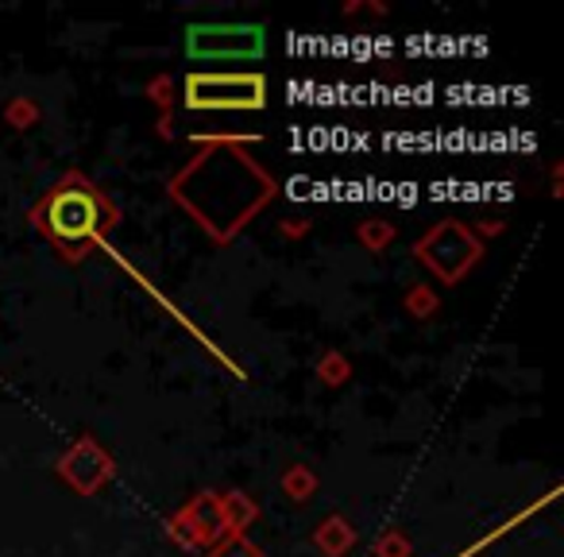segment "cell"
I'll list each match as a JSON object with an SVG mask.
<instances>
[{
    "mask_svg": "<svg viewBox=\"0 0 564 557\" xmlns=\"http://www.w3.org/2000/svg\"><path fill=\"white\" fill-rule=\"evenodd\" d=\"M120 221L117 205L94 186L82 171H70L32 205V225L47 233V240L63 251V259L78 264L97 244H105V233Z\"/></svg>",
    "mask_w": 564,
    "mask_h": 557,
    "instance_id": "6da1fadb",
    "label": "cell"
},
{
    "mask_svg": "<svg viewBox=\"0 0 564 557\" xmlns=\"http://www.w3.org/2000/svg\"><path fill=\"white\" fill-rule=\"evenodd\" d=\"M182 105L189 113H259L267 109V78L259 71H189Z\"/></svg>",
    "mask_w": 564,
    "mask_h": 557,
    "instance_id": "7a4b0ae2",
    "label": "cell"
},
{
    "mask_svg": "<svg viewBox=\"0 0 564 557\" xmlns=\"http://www.w3.org/2000/svg\"><path fill=\"white\" fill-rule=\"evenodd\" d=\"M484 240L476 236V228H468L464 221H441L433 225L422 240L414 244V256L437 275L445 287H456L468 279L471 267L484 259Z\"/></svg>",
    "mask_w": 564,
    "mask_h": 557,
    "instance_id": "3957f363",
    "label": "cell"
},
{
    "mask_svg": "<svg viewBox=\"0 0 564 557\" xmlns=\"http://www.w3.org/2000/svg\"><path fill=\"white\" fill-rule=\"evenodd\" d=\"M186 55L194 63H259L267 55L263 24H189Z\"/></svg>",
    "mask_w": 564,
    "mask_h": 557,
    "instance_id": "277c9868",
    "label": "cell"
},
{
    "mask_svg": "<svg viewBox=\"0 0 564 557\" xmlns=\"http://www.w3.org/2000/svg\"><path fill=\"white\" fill-rule=\"evenodd\" d=\"M112 476H117V461H112V453L94 433H82V438L58 457V480H63L70 492L86 495V500L101 492Z\"/></svg>",
    "mask_w": 564,
    "mask_h": 557,
    "instance_id": "5b68a950",
    "label": "cell"
},
{
    "mask_svg": "<svg viewBox=\"0 0 564 557\" xmlns=\"http://www.w3.org/2000/svg\"><path fill=\"white\" fill-rule=\"evenodd\" d=\"M182 515H186V523L197 531V538H202V546L209 549L213 542L225 538V518H220V495L217 492H197L194 500L186 503V507H178Z\"/></svg>",
    "mask_w": 564,
    "mask_h": 557,
    "instance_id": "8992f818",
    "label": "cell"
},
{
    "mask_svg": "<svg viewBox=\"0 0 564 557\" xmlns=\"http://www.w3.org/2000/svg\"><path fill=\"white\" fill-rule=\"evenodd\" d=\"M314 546L325 557H348L356 549V526L345 515H325L314 531Z\"/></svg>",
    "mask_w": 564,
    "mask_h": 557,
    "instance_id": "52a82bcc",
    "label": "cell"
},
{
    "mask_svg": "<svg viewBox=\"0 0 564 557\" xmlns=\"http://www.w3.org/2000/svg\"><path fill=\"white\" fill-rule=\"evenodd\" d=\"M220 518H225V534H248V526H256L259 503L243 492H225L220 495Z\"/></svg>",
    "mask_w": 564,
    "mask_h": 557,
    "instance_id": "ba28073f",
    "label": "cell"
},
{
    "mask_svg": "<svg viewBox=\"0 0 564 557\" xmlns=\"http://www.w3.org/2000/svg\"><path fill=\"white\" fill-rule=\"evenodd\" d=\"M148 97L159 105V125H155V132L163 136V140H171L174 136V117H171V105H174V82L166 78H151L148 82Z\"/></svg>",
    "mask_w": 564,
    "mask_h": 557,
    "instance_id": "9c48e42d",
    "label": "cell"
},
{
    "mask_svg": "<svg viewBox=\"0 0 564 557\" xmlns=\"http://www.w3.org/2000/svg\"><path fill=\"white\" fill-rule=\"evenodd\" d=\"M282 492L291 495L294 503H306L317 495V472L310 464H291V469L282 472Z\"/></svg>",
    "mask_w": 564,
    "mask_h": 557,
    "instance_id": "30bf717a",
    "label": "cell"
},
{
    "mask_svg": "<svg viewBox=\"0 0 564 557\" xmlns=\"http://www.w3.org/2000/svg\"><path fill=\"white\" fill-rule=\"evenodd\" d=\"M394 236H399V228L391 225V221H379V217H371V221H364L360 228H356V240L364 244V248L371 251V256H379V251H387L394 244Z\"/></svg>",
    "mask_w": 564,
    "mask_h": 557,
    "instance_id": "8fae6325",
    "label": "cell"
},
{
    "mask_svg": "<svg viewBox=\"0 0 564 557\" xmlns=\"http://www.w3.org/2000/svg\"><path fill=\"white\" fill-rule=\"evenodd\" d=\"M43 117L40 101H32V97H12L9 105H4V120H9L17 132H28V128H35Z\"/></svg>",
    "mask_w": 564,
    "mask_h": 557,
    "instance_id": "7c38bea8",
    "label": "cell"
},
{
    "mask_svg": "<svg viewBox=\"0 0 564 557\" xmlns=\"http://www.w3.org/2000/svg\"><path fill=\"white\" fill-rule=\"evenodd\" d=\"M205 557H263V549L248 534H225V538L205 549Z\"/></svg>",
    "mask_w": 564,
    "mask_h": 557,
    "instance_id": "4fadbf2b",
    "label": "cell"
},
{
    "mask_svg": "<svg viewBox=\"0 0 564 557\" xmlns=\"http://www.w3.org/2000/svg\"><path fill=\"white\" fill-rule=\"evenodd\" d=\"M402 307H406V314H414V318H433L441 310V299H437V291H433L430 283H417V287H410L406 291V299H402Z\"/></svg>",
    "mask_w": 564,
    "mask_h": 557,
    "instance_id": "5bb4252c",
    "label": "cell"
},
{
    "mask_svg": "<svg viewBox=\"0 0 564 557\" xmlns=\"http://www.w3.org/2000/svg\"><path fill=\"white\" fill-rule=\"evenodd\" d=\"M317 379L329 387H340L352 379V361H348L345 353H325L322 361H317Z\"/></svg>",
    "mask_w": 564,
    "mask_h": 557,
    "instance_id": "9a60e30c",
    "label": "cell"
},
{
    "mask_svg": "<svg viewBox=\"0 0 564 557\" xmlns=\"http://www.w3.org/2000/svg\"><path fill=\"white\" fill-rule=\"evenodd\" d=\"M163 531H166V538H171L178 549H205V546H202V538H197V531L186 523V515H182V511H174V515L166 518Z\"/></svg>",
    "mask_w": 564,
    "mask_h": 557,
    "instance_id": "2e32d148",
    "label": "cell"
},
{
    "mask_svg": "<svg viewBox=\"0 0 564 557\" xmlns=\"http://www.w3.org/2000/svg\"><path fill=\"white\" fill-rule=\"evenodd\" d=\"M371 554L376 557H410L414 546H410V538L402 531H383L376 542H371Z\"/></svg>",
    "mask_w": 564,
    "mask_h": 557,
    "instance_id": "e0dca14e",
    "label": "cell"
},
{
    "mask_svg": "<svg viewBox=\"0 0 564 557\" xmlns=\"http://www.w3.org/2000/svg\"><path fill=\"white\" fill-rule=\"evenodd\" d=\"M279 233L286 236V240H302V236L310 233V221L306 217H286V221H279Z\"/></svg>",
    "mask_w": 564,
    "mask_h": 557,
    "instance_id": "ac0fdd59",
    "label": "cell"
},
{
    "mask_svg": "<svg viewBox=\"0 0 564 557\" xmlns=\"http://www.w3.org/2000/svg\"><path fill=\"white\" fill-rule=\"evenodd\" d=\"M502 228H507V221H484V225H479V233H502Z\"/></svg>",
    "mask_w": 564,
    "mask_h": 557,
    "instance_id": "d6986e66",
    "label": "cell"
}]
</instances>
